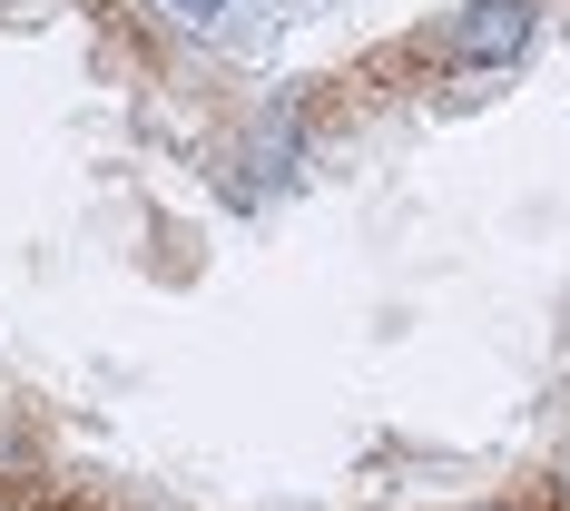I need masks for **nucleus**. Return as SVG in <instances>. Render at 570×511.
I'll return each mask as SVG.
<instances>
[{"mask_svg":"<svg viewBox=\"0 0 570 511\" xmlns=\"http://www.w3.org/2000/svg\"><path fill=\"white\" fill-rule=\"evenodd\" d=\"M561 502H570V472H561Z\"/></svg>","mask_w":570,"mask_h":511,"instance_id":"obj_4","label":"nucleus"},{"mask_svg":"<svg viewBox=\"0 0 570 511\" xmlns=\"http://www.w3.org/2000/svg\"><path fill=\"white\" fill-rule=\"evenodd\" d=\"M482 511H521V502H482Z\"/></svg>","mask_w":570,"mask_h":511,"instance_id":"obj_3","label":"nucleus"},{"mask_svg":"<svg viewBox=\"0 0 570 511\" xmlns=\"http://www.w3.org/2000/svg\"><path fill=\"white\" fill-rule=\"evenodd\" d=\"M531 40V0H462V20L433 40V59H453V69H492V59H512Z\"/></svg>","mask_w":570,"mask_h":511,"instance_id":"obj_1","label":"nucleus"},{"mask_svg":"<svg viewBox=\"0 0 570 511\" xmlns=\"http://www.w3.org/2000/svg\"><path fill=\"white\" fill-rule=\"evenodd\" d=\"M177 10H187V20H217V10H227V0H177Z\"/></svg>","mask_w":570,"mask_h":511,"instance_id":"obj_2","label":"nucleus"}]
</instances>
